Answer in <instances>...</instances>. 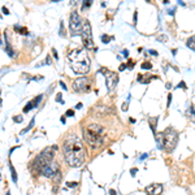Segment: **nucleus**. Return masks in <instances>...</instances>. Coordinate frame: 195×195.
I'll list each match as a JSON object with an SVG mask.
<instances>
[{"mask_svg":"<svg viewBox=\"0 0 195 195\" xmlns=\"http://www.w3.org/2000/svg\"><path fill=\"white\" fill-rule=\"evenodd\" d=\"M62 154L68 165L73 168L81 167L85 161V148L77 135H68L62 143Z\"/></svg>","mask_w":195,"mask_h":195,"instance_id":"nucleus-1","label":"nucleus"},{"mask_svg":"<svg viewBox=\"0 0 195 195\" xmlns=\"http://www.w3.org/2000/svg\"><path fill=\"white\" fill-rule=\"evenodd\" d=\"M66 61L69 62L70 69L77 74H86L90 70L91 61L86 50L83 48H76V50L70 51L66 57Z\"/></svg>","mask_w":195,"mask_h":195,"instance_id":"nucleus-2","label":"nucleus"},{"mask_svg":"<svg viewBox=\"0 0 195 195\" xmlns=\"http://www.w3.org/2000/svg\"><path fill=\"white\" fill-rule=\"evenodd\" d=\"M83 139L94 148L100 147L104 142V129L98 124H91L83 129Z\"/></svg>","mask_w":195,"mask_h":195,"instance_id":"nucleus-3","label":"nucleus"},{"mask_svg":"<svg viewBox=\"0 0 195 195\" xmlns=\"http://www.w3.org/2000/svg\"><path fill=\"white\" fill-rule=\"evenodd\" d=\"M57 147L56 146H52V147H47L39 154L35 159H34V163H33V167L34 170L37 173L42 174V170L44 169L48 164H51L53 161V158H55V152H56Z\"/></svg>","mask_w":195,"mask_h":195,"instance_id":"nucleus-4","label":"nucleus"},{"mask_svg":"<svg viewBox=\"0 0 195 195\" xmlns=\"http://www.w3.org/2000/svg\"><path fill=\"white\" fill-rule=\"evenodd\" d=\"M163 140H164V148L167 151H172L177 146L178 133L173 128H167L163 133Z\"/></svg>","mask_w":195,"mask_h":195,"instance_id":"nucleus-5","label":"nucleus"},{"mask_svg":"<svg viewBox=\"0 0 195 195\" xmlns=\"http://www.w3.org/2000/svg\"><path fill=\"white\" fill-rule=\"evenodd\" d=\"M82 42H83L85 48L89 50H95L94 41H92V33H91V23L89 20L83 22V29H82Z\"/></svg>","mask_w":195,"mask_h":195,"instance_id":"nucleus-6","label":"nucleus"},{"mask_svg":"<svg viewBox=\"0 0 195 195\" xmlns=\"http://www.w3.org/2000/svg\"><path fill=\"white\" fill-rule=\"evenodd\" d=\"M69 29L72 35H77L78 33H82V29H83V23H82V20L80 17L78 12H72L70 18H69Z\"/></svg>","mask_w":195,"mask_h":195,"instance_id":"nucleus-7","label":"nucleus"},{"mask_svg":"<svg viewBox=\"0 0 195 195\" xmlns=\"http://www.w3.org/2000/svg\"><path fill=\"white\" fill-rule=\"evenodd\" d=\"M73 90L76 92H85L90 90V81L87 77H78L73 82Z\"/></svg>","mask_w":195,"mask_h":195,"instance_id":"nucleus-8","label":"nucleus"},{"mask_svg":"<svg viewBox=\"0 0 195 195\" xmlns=\"http://www.w3.org/2000/svg\"><path fill=\"white\" fill-rule=\"evenodd\" d=\"M119 82V76L115 72H107L105 73V83H107V90L109 92L115 90V87Z\"/></svg>","mask_w":195,"mask_h":195,"instance_id":"nucleus-9","label":"nucleus"},{"mask_svg":"<svg viewBox=\"0 0 195 195\" xmlns=\"http://www.w3.org/2000/svg\"><path fill=\"white\" fill-rule=\"evenodd\" d=\"M147 195H161L163 194V186L160 183H151L146 187Z\"/></svg>","mask_w":195,"mask_h":195,"instance_id":"nucleus-10","label":"nucleus"},{"mask_svg":"<svg viewBox=\"0 0 195 195\" xmlns=\"http://www.w3.org/2000/svg\"><path fill=\"white\" fill-rule=\"evenodd\" d=\"M186 117L190 120V121H193V122H195V105H190L187 111H186Z\"/></svg>","mask_w":195,"mask_h":195,"instance_id":"nucleus-11","label":"nucleus"},{"mask_svg":"<svg viewBox=\"0 0 195 195\" xmlns=\"http://www.w3.org/2000/svg\"><path fill=\"white\" fill-rule=\"evenodd\" d=\"M156 138V143H158V148H164V140H163V133H159L155 135Z\"/></svg>","mask_w":195,"mask_h":195,"instance_id":"nucleus-12","label":"nucleus"},{"mask_svg":"<svg viewBox=\"0 0 195 195\" xmlns=\"http://www.w3.org/2000/svg\"><path fill=\"white\" fill-rule=\"evenodd\" d=\"M152 76H138V78H136V81H138V82H140V83H148V82L151 81V80H152Z\"/></svg>","mask_w":195,"mask_h":195,"instance_id":"nucleus-13","label":"nucleus"},{"mask_svg":"<svg viewBox=\"0 0 195 195\" xmlns=\"http://www.w3.org/2000/svg\"><path fill=\"white\" fill-rule=\"evenodd\" d=\"M186 44H187V47L190 48V50H193V51H195V35H193V37H190V38L187 39Z\"/></svg>","mask_w":195,"mask_h":195,"instance_id":"nucleus-14","label":"nucleus"},{"mask_svg":"<svg viewBox=\"0 0 195 195\" xmlns=\"http://www.w3.org/2000/svg\"><path fill=\"white\" fill-rule=\"evenodd\" d=\"M9 169H11V174H12V179H13V182L16 183V182H17V173H16V169L13 168L12 163H9Z\"/></svg>","mask_w":195,"mask_h":195,"instance_id":"nucleus-15","label":"nucleus"},{"mask_svg":"<svg viewBox=\"0 0 195 195\" xmlns=\"http://www.w3.org/2000/svg\"><path fill=\"white\" fill-rule=\"evenodd\" d=\"M156 124H158V117H154V119L150 120V125H151V129H152L154 134L156 135Z\"/></svg>","mask_w":195,"mask_h":195,"instance_id":"nucleus-16","label":"nucleus"},{"mask_svg":"<svg viewBox=\"0 0 195 195\" xmlns=\"http://www.w3.org/2000/svg\"><path fill=\"white\" fill-rule=\"evenodd\" d=\"M5 52L8 53L11 57H14V52H13V50H12V47H11V44H9L8 42H5Z\"/></svg>","mask_w":195,"mask_h":195,"instance_id":"nucleus-17","label":"nucleus"},{"mask_svg":"<svg viewBox=\"0 0 195 195\" xmlns=\"http://www.w3.org/2000/svg\"><path fill=\"white\" fill-rule=\"evenodd\" d=\"M31 108H34V103H33V100H31V101H29V103L25 105V108H23V112H25V113H27V112L30 111Z\"/></svg>","mask_w":195,"mask_h":195,"instance_id":"nucleus-18","label":"nucleus"},{"mask_svg":"<svg viewBox=\"0 0 195 195\" xmlns=\"http://www.w3.org/2000/svg\"><path fill=\"white\" fill-rule=\"evenodd\" d=\"M91 3H92V0H82V8L83 9H86V8H90L91 7Z\"/></svg>","mask_w":195,"mask_h":195,"instance_id":"nucleus-19","label":"nucleus"},{"mask_svg":"<svg viewBox=\"0 0 195 195\" xmlns=\"http://www.w3.org/2000/svg\"><path fill=\"white\" fill-rule=\"evenodd\" d=\"M42 98H43V95H39V96H37V98H35V99H34V100H33V103H34V107H35V108H37V105L39 104V101H41V100H42Z\"/></svg>","mask_w":195,"mask_h":195,"instance_id":"nucleus-20","label":"nucleus"},{"mask_svg":"<svg viewBox=\"0 0 195 195\" xmlns=\"http://www.w3.org/2000/svg\"><path fill=\"white\" fill-rule=\"evenodd\" d=\"M33 125H34V120H31V122H30V124H29V126H27V128H26L25 130H22V131H21V134H25V133H26V131H29V130H30V129L33 128Z\"/></svg>","mask_w":195,"mask_h":195,"instance_id":"nucleus-21","label":"nucleus"},{"mask_svg":"<svg viewBox=\"0 0 195 195\" xmlns=\"http://www.w3.org/2000/svg\"><path fill=\"white\" fill-rule=\"evenodd\" d=\"M142 68L143 69H151V68H152V64H151V62H143Z\"/></svg>","mask_w":195,"mask_h":195,"instance_id":"nucleus-22","label":"nucleus"},{"mask_svg":"<svg viewBox=\"0 0 195 195\" xmlns=\"http://www.w3.org/2000/svg\"><path fill=\"white\" fill-rule=\"evenodd\" d=\"M23 119H22V116H14V122H22Z\"/></svg>","mask_w":195,"mask_h":195,"instance_id":"nucleus-23","label":"nucleus"},{"mask_svg":"<svg viewBox=\"0 0 195 195\" xmlns=\"http://www.w3.org/2000/svg\"><path fill=\"white\" fill-rule=\"evenodd\" d=\"M109 41H111V38L108 35H103V37H101V42H103V43H108Z\"/></svg>","mask_w":195,"mask_h":195,"instance_id":"nucleus-24","label":"nucleus"},{"mask_svg":"<svg viewBox=\"0 0 195 195\" xmlns=\"http://www.w3.org/2000/svg\"><path fill=\"white\" fill-rule=\"evenodd\" d=\"M178 87H179V89H183V90H186V89H187V87H186V83H185V82H179Z\"/></svg>","mask_w":195,"mask_h":195,"instance_id":"nucleus-25","label":"nucleus"},{"mask_svg":"<svg viewBox=\"0 0 195 195\" xmlns=\"http://www.w3.org/2000/svg\"><path fill=\"white\" fill-rule=\"evenodd\" d=\"M78 3H80V0H70V5H72V7H74V5H77Z\"/></svg>","mask_w":195,"mask_h":195,"instance_id":"nucleus-26","label":"nucleus"},{"mask_svg":"<svg viewBox=\"0 0 195 195\" xmlns=\"http://www.w3.org/2000/svg\"><path fill=\"white\" fill-rule=\"evenodd\" d=\"M66 185H68V186H69V187H76L78 183H77V182H68Z\"/></svg>","mask_w":195,"mask_h":195,"instance_id":"nucleus-27","label":"nucleus"},{"mask_svg":"<svg viewBox=\"0 0 195 195\" xmlns=\"http://www.w3.org/2000/svg\"><path fill=\"white\" fill-rule=\"evenodd\" d=\"M60 34H61V37H64V23L61 22V26H60Z\"/></svg>","mask_w":195,"mask_h":195,"instance_id":"nucleus-28","label":"nucleus"},{"mask_svg":"<svg viewBox=\"0 0 195 195\" xmlns=\"http://www.w3.org/2000/svg\"><path fill=\"white\" fill-rule=\"evenodd\" d=\"M52 53H53V57H55L56 60H57V58H58V56H57V52H56V50H55V48H52Z\"/></svg>","mask_w":195,"mask_h":195,"instance_id":"nucleus-29","label":"nucleus"},{"mask_svg":"<svg viewBox=\"0 0 195 195\" xmlns=\"http://www.w3.org/2000/svg\"><path fill=\"white\" fill-rule=\"evenodd\" d=\"M60 86L62 87V90H68V87H66V85L64 83V82H62V81H60Z\"/></svg>","mask_w":195,"mask_h":195,"instance_id":"nucleus-30","label":"nucleus"},{"mask_svg":"<svg viewBox=\"0 0 195 195\" xmlns=\"http://www.w3.org/2000/svg\"><path fill=\"white\" fill-rule=\"evenodd\" d=\"M56 100H58V101H60V103H64V101H62V99H61V94H57Z\"/></svg>","mask_w":195,"mask_h":195,"instance_id":"nucleus-31","label":"nucleus"},{"mask_svg":"<svg viewBox=\"0 0 195 195\" xmlns=\"http://www.w3.org/2000/svg\"><path fill=\"white\" fill-rule=\"evenodd\" d=\"M46 64H48V65H51V58H50V56H47V58H46Z\"/></svg>","mask_w":195,"mask_h":195,"instance_id":"nucleus-32","label":"nucleus"},{"mask_svg":"<svg viewBox=\"0 0 195 195\" xmlns=\"http://www.w3.org/2000/svg\"><path fill=\"white\" fill-rule=\"evenodd\" d=\"M2 11H3V13H4V14H9V11H8V9H7L5 7H3Z\"/></svg>","mask_w":195,"mask_h":195,"instance_id":"nucleus-33","label":"nucleus"},{"mask_svg":"<svg viewBox=\"0 0 195 195\" xmlns=\"http://www.w3.org/2000/svg\"><path fill=\"white\" fill-rule=\"evenodd\" d=\"M136 170H138V169H136V168H133V169H131V176H133V177H134V176H135V173H136Z\"/></svg>","mask_w":195,"mask_h":195,"instance_id":"nucleus-34","label":"nucleus"},{"mask_svg":"<svg viewBox=\"0 0 195 195\" xmlns=\"http://www.w3.org/2000/svg\"><path fill=\"white\" fill-rule=\"evenodd\" d=\"M73 115H74V112H73V111H66V116H73Z\"/></svg>","mask_w":195,"mask_h":195,"instance_id":"nucleus-35","label":"nucleus"},{"mask_svg":"<svg viewBox=\"0 0 195 195\" xmlns=\"http://www.w3.org/2000/svg\"><path fill=\"white\" fill-rule=\"evenodd\" d=\"M126 109H128V101L122 104V111H126Z\"/></svg>","mask_w":195,"mask_h":195,"instance_id":"nucleus-36","label":"nucleus"},{"mask_svg":"<svg viewBox=\"0 0 195 195\" xmlns=\"http://www.w3.org/2000/svg\"><path fill=\"white\" fill-rule=\"evenodd\" d=\"M150 53H151V55H155V56H158V52H156V51H154V50H150Z\"/></svg>","mask_w":195,"mask_h":195,"instance_id":"nucleus-37","label":"nucleus"},{"mask_svg":"<svg viewBox=\"0 0 195 195\" xmlns=\"http://www.w3.org/2000/svg\"><path fill=\"white\" fill-rule=\"evenodd\" d=\"M125 68H126V65H125V64H121V66H120V70H124Z\"/></svg>","mask_w":195,"mask_h":195,"instance_id":"nucleus-38","label":"nucleus"},{"mask_svg":"<svg viewBox=\"0 0 195 195\" xmlns=\"http://www.w3.org/2000/svg\"><path fill=\"white\" fill-rule=\"evenodd\" d=\"M170 100H172V95L168 96V107H169V104H170Z\"/></svg>","mask_w":195,"mask_h":195,"instance_id":"nucleus-39","label":"nucleus"},{"mask_svg":"<svg viewBox=\"0 0 195 195\" xmlns=\"http://www.w3.org/2000/svg\"><path fill=\"white\" fill-rule=\"evenodd\" d=\"M81 107H82V103H78V104L76 105V109H80V108H81Z\"/></svg>","mask_w":195,"mask_h":195,"instance_id":"nucleus-40","label":"nucleus"},{"mask_svg":"<svg viewBox=\"0 0 195 195\" xmlns=\"http://www.w3.org/2000/svg\"><path fill=\"white\" fill-rule=\"evenodd\" d=\"M147 156H148L147 154H143L142 156H140V159H146V158H147Z\"/></svg>","mask_w":195,"mask_h":195,"instance_id":"nucleus-41","label":"nucleus"},{"mask_svg":"<svg viewBox=\"0 0 195 195\" xmlns=\"http://www.w3.org/2000/svg\"><path fill=\"white\" fill-rule=\"evenodd\" d=\"M109 193H111V195H116V193H115V190H109Z\"/></svg>","mask_w":195,"mask_h":195,"instance_id":"nucleus-42","label":"nucleus"},{"mask_svg":"<svg viewBox=\"0 0 195 195\" xmlns=\"http://www.w3.org/2000/svg\"><path fill=\"white\" fill-rule=\"evenodd\" d=\"M136 14H138V13L135 12V13H134V22H136Z\"/></svg>","mask_w":195,"mask_h":195,"instance_id":"nucleus-43","label":"nucleus"},{"mask_svg":"<svg viewBox=\"0 0 195 195\" xmlns=\"http://www.w3.org/2000/svg\"><path fill=\"white\" fill-rule=\"evenodd\" d=\"M52 2H60V0H52Z\"/></svg>","mask_w":195,"mask_h":195,"instance_id":"nucleus-44","label":"nucleus"},{"mask_svg":"<svg viewBox=\"0 0 195 195\" xmlns=\"http://www.w3.org/2000/svg\"><path fill=\"white\" fill-rule=\"evenodd\" d=\"M146 2H150V0H146Z\"/></svg>","mask_w":195,"mask_h":195,"instance_id":"nucleus-45","label":"nucleus"}]
</instances>
